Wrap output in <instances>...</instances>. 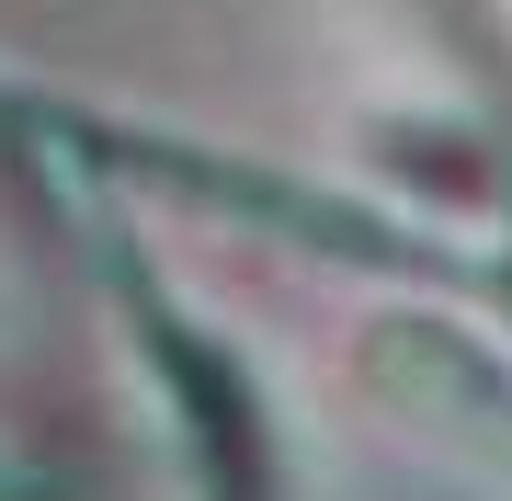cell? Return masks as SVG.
Segmentation results:
<instances>
[{
    "label": "cell",
    "mask_w": 512,
    "mask_h": 501,
    "mask_svg": "<svg viewBox=\"0 0 512 501\" xmlns=\"http://www.w3.org/2000/svg\"><path fill=\"white\" fill-rule=\"evenodd\" d=\"M353 376H365V399L399 433L444 445L456 467H478V479H512V365L478 331H456V319H433V308H387V319H365V342H353Z\"/></svg>",
    "instance_id": "cell-1"
},
{
    "label": "cell",
    "mask_w": 512,
    "mask_h": 501,
    "mask_svg": "<svg viewBox=\"0 0 512 501\" xmlns=\"http://www.w3.org/2000/svg\"><path fill=\"white\" fill-rule=\"evenodd\" d=\"M137 297V331H148V353H160V388H171V410H183V433H194V467H205V501H274V456H262V410H251V376L228 365L205 331H183L171 319V297L160 285H126Z\"/></svg>",
    "instance_id": "cell-2"
},
{
    "label": "cell",
    "mask_w": 512,
    "mask_h": 501,
    "mask_svg": "<svg viewBox=\"0 0 512 501\" xmlns=\"http://www.w3.org/2000/svg\"><path fill=\"white\" fill-rule=\"evenodd\" d=\"M0 501H46V490H35V467H12V456H0Z\"/></svg>",
    "instance_id": "cell-3"
}]
</instances>
